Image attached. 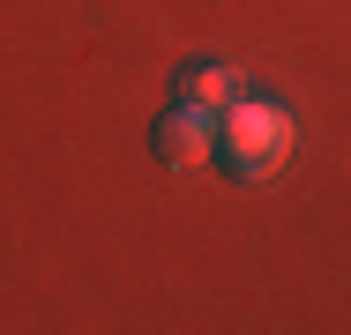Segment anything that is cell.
I'll list each match as a JSON object with an SVG mask.
<instances>
[{
  "mask_svg": "<svg viewBox=\"0 0 351 335\" xmlns=\"http://www.w3.org/2000/svg\"><path fill=\"white\" fill-rule=\"evenodd\" d=\"M291 112L284 105H262V97H239V105H224L217 112V157L239 172V179H269L284 157H291Z\"/></svg>",
  "mask_w": 351,
  "mask_h": 335,
  "instance_id": "6da1fadb",
  "label": "cell"
},
{
  "mask_svg": "<svg viewBox=\"0 0 351 335\" xmlns=\"http://www.w3.org/2000/svg\"><path fill=\"white\" fill-rule=\"evenodd\" d=\"M149 142H157V164H172V172H195V164H210L217 157V112L210 105H172L157 127H149Z\"/></svg>",
  "mask_w": 351,
  "mask_h": 335,
  "instance_id": "7a4b0ae2",
  "label": "cell"
},
{
  "mask_svg": "<svg viewBox=\"0 0 351 335\" xmlns=\"http://www.w3.org/2000/svg\"><path fill=\"white\" fill-rule=\"evenodd\" d=\"M180 97H187V105L224 112V105H239V97H247V75H239L232 60H187V67H180Z\"/></svg>",
  "mask_w": 351,
  "mask_h": 335,
  "instance_id": "3957f363",
  "label": "cell"
}]
</instances>
